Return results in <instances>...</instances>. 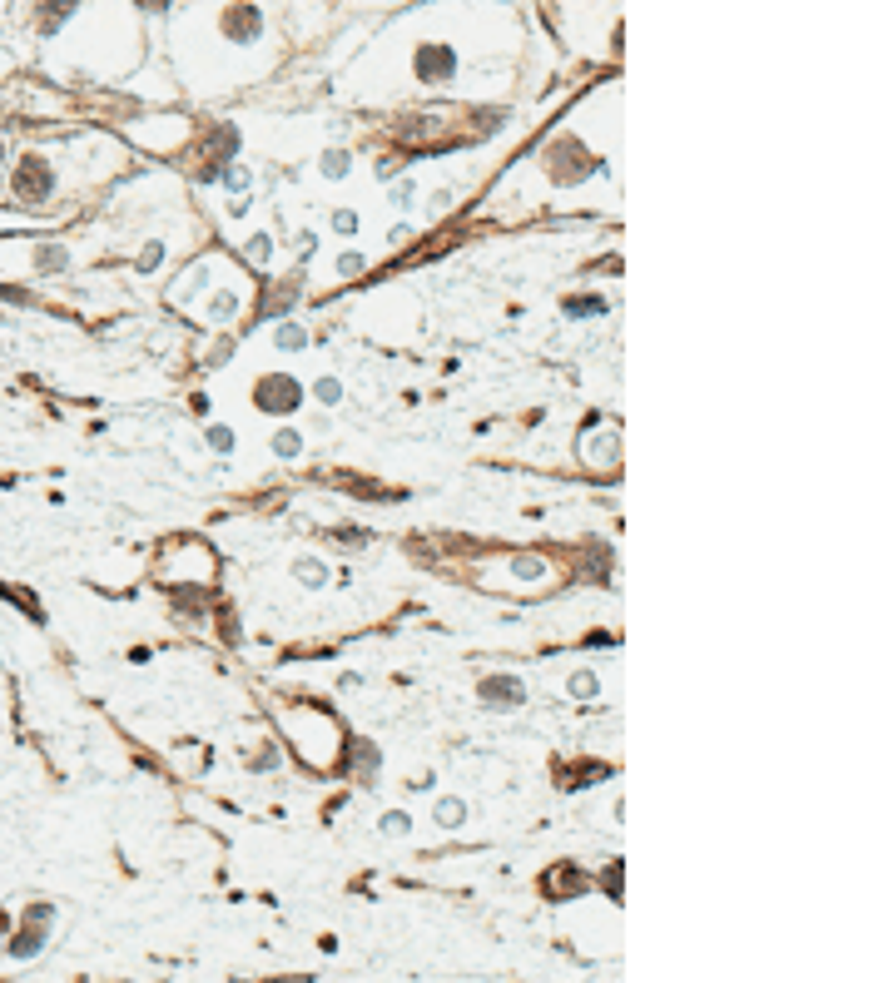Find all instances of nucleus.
<instances>
[{"label": "nucleus", "mask_w": 893, "mask_h": 983, "mask_svg": "<svg viewBox=\"0 0 893 983\" xmlns=\"http://www.w3.org/2000/svg\"><path fill=\"white\" fill-rule=\"evenodd\" d=\"M482 696H487V701H497V705H511V701H521V686L507 681V676H497V681H487V686H482Z\"/></svg>", "instance_id": "obj_1"}, {"label": "nucleus", "mask_w": 893, "mask_h": 983, "mask_svg": "<svg viewBox=\"0 0 893 983\" xmlns=\"http://www.w3.org/2000/svg\"><path fill=\"white\" fill-rule=\"evenodd\" d=\"M298 403V388L293 383H273V388H263V408H293Z\"/></svg>", "instance_id": "obj_2"}, {"label": "nucleus", "mask_w": 893, "mask_h": 983, "mask_svg": "<svg viewBox=\"0 0 893 983\" xmlns=\"http://www.w3.org/2000/svg\"><path fill=\"white\" fill-rule=\"evenodd\" d=\"M40 939H45V934H40V929H30V934H20L10 949H15V954H35V949H40Z\"/></svg>", "instance_id": "obj_3"}, {"label": "nucleus", "mask_w": 893, "mask_h": 983, "mask_svg": "<svg viewBox=\"0 0 893 983\" xmlns=\"http://www.w3.org/2000/svg\"><path fill=\"white\" fill-rule=\"evenodd\" d=\"M273 452H278V457H293V452H298V437H293V432H278V437H273Z\"/></svg>", "instance_id": "obj_4"}, {"label": "nucleus", "mask_w": 893, "mask_h": 983, "mask_svg": "<svg viewBox=\"0 0 893 983\" xmlns=\"http://www.w3.org/2000/svg\"><path fill=\"white\" fill-rule=\"evenodd\" d=\"M437 820H442V825H457V820H462V805H457V800H442V805H437Z\"/></svg>", "instance_id": "obj_5"}, {"label": "nucleus", "mask_w": 893, "mask_h": 983, "mask_svg": "<svg viewBox=\"0 0 893 983\" xmlns=\"http://www.w3.org/2000/svg\"><path fill=\"white\" fill-rule=\"evenodd\" d=\"M209 442H214L219 452H229V447H234V432H229V427H214V432H209Z\"/></svg>", "instance_id": "obj_6"}, {"label": "nucleus", "mask_w": 893, "mask_h": 983, "mask_svg": "<svg viewBox=\"0 0 893 983\" xmlns=\"http://www.w3.org/2000/svg\"><path fill=\"white\" fill-rule=\"evenodd\" d=\"M298 576H303V581H308V586H313V581H323V566L303 562V566H298Z\"/></svg>", "instance_id": "obj_7"}, {"label": "nucleus", "mask_w": 893, "mask_h": 983, "mask_svg": "<svg viewBox=\"0 0 893 983\" xmlns=\"http://www.w3.org/2000/svg\"><path fill=\"white\" fill-rule=\"evenodd\" d=\"M318 398H323V403H333V398H338V383H333V378H323V383H318Z\"/></svg>", "instance_id": "obj_8"}]
</instances>
